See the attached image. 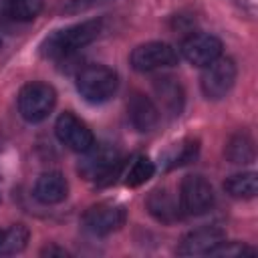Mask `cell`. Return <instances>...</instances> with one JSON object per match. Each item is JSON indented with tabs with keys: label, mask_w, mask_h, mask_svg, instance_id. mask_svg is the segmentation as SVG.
Instances as JSON below:
<instances>
[{
	"label": "cell",
	"mask_w": 258,
	"mask_h": 258,
	"mask_svg": "<svg viewBox=\"0 0 258 258\" xmlns=\"http://www.w3.org/2000/svg\"><path fill=\"white\" fill-rule=\"evenodd\" d=\"M54 133L58 137V141L62 145H67L69 149L77 151V153H83L87 151L93 143H95V137H93V131L87 127L85 121H81L75 113L71 111H64L58 119H56V125H54Z\"/></svg>",
	"instance_id": "9"
},
{
	"label": "cell",
	"mask_w": 258,
	"mask_h": 258,
	"mask_svg": "<svg viewBox=\"0 0 258 258\" xmlns=\"http://www.w3.org/2000/svg\"><path fill=\"white\" fill-rule=\"evenodd\" d=\"M177 50L167 44V42H145L133 48L129 60L131 67L139 73H147V71H157V69H165V67H173L177 64Z\"/></svg>",
	"instance_id": "7"
},
{
	"label": "cell",
	"mask_w": 258,
	"mask_h": 258,
	"mask_svg": "<svg viewBox=\"0 0 258 258\" xmlns=\"http://www.w3.org/2000/svg\"><path fill=\"white\" fill-rule=\"evenodd\" d=\"M69 194V183L62 173L58 171H46L38 175L34 183V198L40 204H58L67 198Z\"/></svg>",
	"instance_id": "13"
},
{
	"label": "cell",
	"mask_w": 258,
	"mask_h": 258,
	"mask_svg": "<svg viewBox=\"0 0 258 258\" xmlns=\"http://www.w3.org/2000/svg\"><path fill=\"white\" fill-rule=\"evenodd\" d=\"M214 204V189L202 175H185L179 183V208L185 214H204Z\"/></svg>",
	"instance_id": "8"
},
{
	"label": "cell",
	"mask_w": 258,
	"mask_h": 258,
	"mask_svg": "<svg viewBox=\"0 0 258 258\" xmlns=\"http://www.w3.org/2000/svg\"><path fill=\"white\" fill-rule=\"evenodd\" d=\"M224 189L232 196V198H238V200H250L256 196L258 191V179H256V173L252 171H246V173H236L232 177H228L224 181Z\"/></svg>",
	"instance_id": "16"
},
{
	"label": "cell",
	"mask_w": 258,
	"mask_h": 258,
	"mask_svg": "<svg viewBox=\"0 0 258 258\" xmlns=\"http://www.w3.org/2000/svg\"><path fill=\"white\" fill-rule=\"evenodd\" d=\"M42 254H48V256H50V254H60V256H67V252H64V250H60V248H44V250H42Z\"/></svg>",
	"instance_id": "24"
},
{
	"label": "cell",
	"mask_w": 258,
	"mask_h": 258,
	"mask_svg": "<svg viewBox=\"0 0 258 258\" xmlns=\"http://www.w3.org/2000/svg\"><path fill=\"white\" fill-rule=\"evenodd\" d=\"M236 81V64L232 58L218 56L210 64L204 67L200 85L208 99H222L230 93Z\"/></svg>",
	"instance_id": "6"
},
{
	"label": "cell",
	"mask_w": 258,
	"mask_h": 258,
	"mask_svg": "<svg viewBox=\"0 0 258 258\" xmlns=\"http://www.w3.org/2000/svg\"><path fill=\"white\" fill-rule=\"evenodd\" d=\"M153 171H155V165H153V161L149 159V157H137L133 163H131V167H129V171H127V177H125V183L129 185V187H137V185H141V183H145L149 177H153Z\"/></svg>",
	"instance_id": "19"
},
{
	"label": "cell",
	"mask_w": 258,
	"mask_h": 258,
	"mask_svg": "<svg viewBox=\"0 0 258 258\" xmlns=\"http://www.w3.org/2000/svg\"><path fill=\"white\" fill-rule=\"evenodd\" d=\"M224 240V232L216 226H206L198 228L189 234L183 236L177 254L179 256H198V254H210L214 246H218Z\"/></svg>",
	"instance_id": "11"
},
{
	"label": "cell",
	"mask_w": 258,
	"mask_h": 258,
	"mask_svg": "<svg viewBox=\"0 0 258 258\" xmlns=\"http://www.w3.org/2000/svg\"><path fill=\"white\" fill-rule=\"evenodd\" d=\"M155 93L161 101V105L165 107V111L169 115H179L181 113V107H183V91H181V85L171 79V77H163V79H157L155 81Z\"/></svg>",
	"instance_id": "15"
},
{
	"label": "cell",
	"mask_w": 258,
	"mask_h": 258,
	"mask_svg": "<svg viewBox=\"0 0 258 258\" xmlns=\"http://www.w3.org/2000/svg\"><path fill=\"white\" fill-rule=\"evenodd\" d=\"M0 46H2V42H0Z\"/></svg>",
	"instance_id": "25"
},
{
	"label": "cell",
	"mask_w": 258,
	"mask_h": 258,
	"mask_svg": "<svg viewBox=\"0 0 258 258\" xmlns=\"http://www.w3.org/2000/svg\"><path fill=\"white\" fill-rule=\"evenodd\" d=\"M226 157L232 163L246 165L254 159V143L246 133H236L226 143Z\"/></svg>",
	"instance_id": "17"
},
{
	"label": "cell",
	"mask_w": 258,
	"mask_h": 258,
	"mask_svg": "<svg viewBox=\"0 0 258 258\" xmlns=\"http://www.w3.org/2000/svg\"><path fill=\"white\" fill-rule=\"evenodd\" d=\"M26 242H28V230L24 224H14L6 230H0V256H8L24 250Z\"/></svg>",
	"instance_id": "18"
},
{
	"label": "cell",
	"mask_w": 258,
	"mask_h": 258,
	"mask_svg": "<svg viewBox=\"0 0 258 258\" xmlns=\"http://www.w3.org/2000/svg\"><path fill=\"white\" fill-rule=\"evenodd\" d=\"M56 103V93L50 85L32 81L18 93V111L28 123H38L48 117Z\"/></svg>",
	"instance_id": "4"
},
{
	"label": "cell",
	"mask_w": 258,
	"mask_h": 258,
	"mask_svg": "<svg viewBox=\"0 0 258 258\" xmlns=\"http://www.w3.org/2000/svg\"><path fill=\"white\" fill-rule=\"evenodd\" d=\"M4 2L8 14L16 20H32L42 8V0H4Z\"/></svg>",
	"instance_id": "21"
},
{
	"label": "cell",
	"mask_w": 258,
	"mask_h": 258,
	"mask_svg": "<svg viewBox=\"0 0 258 258\" xmlns=\"http://www.w3.org/2000/svg\"><path fill=\"white\" fill-rule=\"evenodd\" d=\"M147 208L151 216L163 224H171L179 218V206L167 189H153L147 198Z\"/></svg>",
	"instance_id": "14"
},
{
	"label": "cell",
	"mask_w": 258,
	"mask_h": 258,
	"mask_svg": "<svg viewBox=\"0 0 258 258\" xmlns=\"http://www.w3.org/2000/svg\"><path fill=\"white\" fill-rule=\"evenodd\" d=\"M125 208L113 202H101L91 206L83 214V228L95 236H107L117 232L125 224Z\"/></svg>",
	"instance_id": "5"
},
{
	"label": "cell",
	"mask_w": 258,
	"mask_h": 258,
	"mask_svg": "<svg viewBox=\"0 0 258 258\" xmlns=\"http://www.w3.org/2000/svg\"><path fill=\"white\" fill-rule=\"evenodd\" d=\"M109 0H69L67 6H64V12L67 14H79V12H87L95 6H101Z\"/></svg>",
	"instance_id": "23"
},
{
	"label": "cell",
	"mask_w": 258,
	"mask_h": 258,
	"mask_svg": "<svg viewBox=\"0 0 258 258\" xmlns=\"http://www.w3.org/2000/svg\"><path fill=\"white\" fill-rule=\"evenodd\" d=\"M121 165V157L111 143H93L79 161V173L85 179H95L99 183H109Z\"/></svg>",
	"instance_id": "2"
},
{
	"label": "cell",
	"mask_w": 258,
	"mask_h": 258,
	"mask_svg": "<svg viewBox=\"0 0 258 258\" xmlns=\"http://www.w3.org/2000/svg\"><path fill=\"white\" fill-rule=\"evenodd\" d=\"M103 32V22L101 20H87L62 30H56L48 34L42 44H40V54L46 58H62L79 48L91 44L99 34Z\"/></svg>",
	"instance_id": "1"
},
{
	"label": "cell",
	"mask_w": 258,
	"mask_h": 258,
	"mask_svg": "<svg viewBox=\"0 0 258 258\" xmlns=\"http://www.w3.org/2000/svg\"><path fill=\"white\" fill-rule=\"evenodd\" d=\"M196 153H198V141L185 139V141H181L179 145H175V147L171 149V153L165 157V161H167L165 167H167V169L179 167V165L191 161V159L196 157Z\"/></svg>",
	"instance_id": "20"
},
{
	"label": "cell",
	"mask_w": 258,
	"mask_h": 258,
	"mask_svg": "<svg viewBox=\"0 0 258 258\" xmlns=\"http://www.w3.org/2000/svg\"><path fill=\"white\" fill-rule=\"evenodd\" d=\"M119 87L117 73L105 64H89L77 77V89L89 103L109 101Z\"/></svg>",
	"instance_id": "3"
},
{
	"label": "cell",
	"mask_w": 258,
	"mask_h": 258,
	"mask_svg": "<svg viewBox=\"0 0 258 258\" xmlns=\"http://www.w3.org/2000/svg\"><path fill=\"white\" fill-rule=\"evenodd\" d=\"M244 254H254V250L242 242H220L218 246H214L210 250V256H226V258H232V256H244Z\"/></svg>",
	"instance_id": "22"
},
{
	"label": "cell",
	"mask_w": 258,
	"mask_h": 258,
	"mask_svg": "<svg viewBox=\"0 0 258 258\" xmlns=\"http://www.w3.org/2000/svg\"><path fill=\"white\" fill-rule=\"evenodd\" d=\"M181 54L196 67H206L222 54V42L214 34L194 32L181 42Z\"/></svg>",
	"instance_id": "10"
},
{
	"label": "cell",
	"mask_w": 258,
	"mask_h": 258,
	"mask_svg": "<svg viewBox=\"0 0 258 258\" xmlns=\"http://www.w3.org/2000/svg\"><path fill=\"white\" fill-rule=\"evenodd\" d=\"M127 113H129V119H131V125L141 133H147V131L155 129V125L159 121L157 107L143 93H133L131 95V99L127 103Z\"/></svg>",
	"instance_id": "12"
}]
</instances>
